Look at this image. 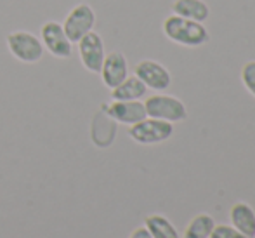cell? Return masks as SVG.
I'll use <instances>...</instances> for the list:
<instances>
[{
	"instance_id": "52a82bcc",
	"label": "cell",
	"mask_w": 255,
	"mask_h": 238,
	"mask_svg": "<svg viewBox=\"0 0 255 238\" xmlns=\"http://www.w3.org/2000/svg\"><path fill=\"white\" fill-rule=\"evenodd\" d=\"M77 44H78V56H80L82 66L87 71H91V73H99L103 66L104 56H106L101 35L92 30L85 37H82Z\"/></svg>"
},
{
	"instance_id": "30bf717a",
	"label": "cell",
	"mask_w": 255,
	"mask_h": 238,
	"mask_svg": "<svg viewBox=\"0 0 255 238\" xmlns=\"http://www.w3.org/2000/svg\"><path fill=\"white\" fill-rule=\"evenodd\" d=\"M101 80L108 89H115L118 84L128 77V63L127 57L120 50H113V52L106 54L101 66Z\"/></svg>"
},
{
	"instance_id": "3957f363",
	"label": "cell",
	"mask_w": 255,
	"mask_h": 238,
	"mask_svg": "<svg viewBox=\"0 0 255 238\" xmlns=\"http://www.w3.org/2000/svg\"><path fill=\"white\" fill-rule=\"evenodd\" d=\"M146 115L149 118H158L165 122H182L188 118V110L179 97L167 94H154L144 101Z\"/></svg>"
},
{
	"instance_id": "7c38bea8",
	"label": "cell",
	"mask_w": 255,
	"mask_h": 238,
	"mask_svg": "<svg viewBox=\"0 0 255 238\" xmlns=\"http://www.w3.org/2000/svg\"><path fill=\"white\" fill-rule=\"evenodd\" d=\"M172 10L177 16L198 23H205L210 16V7L203 0H175L172 3Z\"/></svg>"
},
{
	"instance_id": "6da1fadb",
	"label": "cell",
	"mask_w": 255,
	"mask_h": 238,
	"mask_svg": "<svg viewBox=\"0 0 255 238\" xmlns=\"http://www.w3.org/2000/svg\"><path fill=\"white\" fill-rule=\"evenodd\" d=\"M161 30L168 40L182 47H200L210 40V33L203 26V23L186 19L177 14H170L165 17Z\"/></svg>"
},
{
	"instance_id": "5b68a950",
	"label": "cell",
	"mask_w": 255,
	"mask_h": 238,
	"mask_svg": "<svg viewBox=\"0 0 255 238\" xmlns=\"http://www.w3.org/2000/svg\"><path fill=\"white\" fill-rule=\"evenodd\" d=\"M174 134V125L170 122L146 117L144 120L130 125L128 136L139 144H158L167 141Z\"/></svg>"
},
{
	"instance_id": "ac0fdd59",
	"label": "cell",
	"mask_w": 255,
	"mask_h": 238,
	"mask_svg": "<svg viewBox=\"0 0 255 238\" xmlns=\"http://www.w3.org/2000/svg\"><path fill=\"white\" fill-rule=\"evenodd\" d=\"M128 238H151V235H149L148 230H146L144 226H139V228H135L134 232L130 233Z\"/></svg>"
},
{
	"instance_id": "8992f818",
	"label": "cell",
	"mask_w": 255,
	"mask_h": 238,
	"mask_svg": "<svg viewBox=\"0 0 255 238\" xmlns=\"http://www.w3.org/2000/svg\"><path fill=\"white\" fill-rule=\"evenodd\" d=\"M40 40L44 44V49L57 59H68L73 52V44L64 33L63 24L57 21H47L42 24Z\"/></svg>"
},
{
	"instance_id": "277c9868",
	"label": "cell",
	"mask_w": 255,
	"mask_h": 238,
	"mask_svg": "<svg viewBox=\"0 0 255 238\" xmlns=\"http://www.w3.org/2000/svg\"><path fill=\"white\" fill-rule=\"evenodd\" d=\"M61 24H63L64 33L70 38L71 44H77L82 37L94 30L96 12L87 2H80L68 12V16Z\"/></svg>"
},
{
	"instance_id": "2e32d148",
	"label": "cell",
	"mask_w": 255,
	"mask_h": 238,
	"mask_svg": "<svg viewBox=\"0 0 255 238\" xmlns=\"http://www.w3.org/2000/svg\"><path fill=\"white\" fill-rule=\"evenodd\" d=\"M242 82L247 91L255 97V59L247 61L242 68Z\"/></svg>"
},
{
	"instance_id": "9c48e42d",
	"label": "cell",
	"mask_w": 255,
	"mask_h": 238,
	"mask_svg": "<svg viewBox=\"0 0 255 238\" xmlns=\"http://www.w3.org/2000/svg\"><path fill=\"white\" fill-rule=\"evenodd\" d=\"M104 113L111 118V120L118 122V124L125 125H134L137 122L144 120L146 115L144 103L141 101H113V103L104 106Z\"/></svg>"
},
{
	"instance_id": "4fadbf2b",
	"label": "cell",
	"mask_w": 255,
	"mask_h": 238,
	"mask_svg": "<svg viewBox=\"0 0 255 238\" xmlns=\"http://www.w3.org/2000/svg\"><path fill=\"white\" fill-rule=\"evenodd\" d=\"M148 87L139 80L135 75L127 77L122 84H118L115 89H111V99L113 101H137L142 96H146Z\"/></svg>"
},
{
	"instance_id": "8fae6325",
	"label": "cell",
	"mask_w": 255,
	"mask_h": 238,
	"mask_svg": "<svg viewBox=\"0 0 255 238\" xmlns=\"http://www.w3.org/2000/svg\"><path fill=\"white\" fill-rule=\"evenodd\" d=\"M229 219H231V226L238 230L242 235L247 238L255 237V212L245 202H236L229 211Z\"/></svg>"
},
{
	"instance_id": "ba28073f",
	"label": "cell",
	"mask_w": 255,
	"mask_h": 238,
	"mask_svg": "<svg viewBox=\"0 0 255 238\" xmlns=\"http://www.w3.org/2000/svg\"><path fill=\"white\" fill-rule=\"evenodd\" d=\"M134 75L151 91H165L172 82L168 70L154 59H142L135 64Z\"/></svg>"
},
{
	"instance_id": "d6986e66",
	"label": "cell",
	"mask_w": 255,
	"mask_h": 238,
	"mask_svg": "<svg viewBox=\"0 0 255 238\" xmlns=\"http://www.w3.org/2000/svg\"><path fill=\"white\" fill-rule=\"evenodd\" d=\"M254 238H255V237H254Z\"/></svg>"
},
{
	"instance_id": "7a4b0ae2",
	"label": "cell",
	"mask_w": 255,
	"mask_h": 238,
	"mask_svg": "<svg viewBox=\"0 0 255 238\" xmlns=\"http://www.w3.org/2000/svg\"><path fill=\"white\" fill-rule=\"evenodd\" d=\"M7 49L17 61L24 64H35L44 57V44L35 33L17 30L7 35Z\"/></svg>"
},
{
	"instance_id": "e0dca14e",
	"label": "cell",
	"mask_w": 255,
	"mask_h": 238,
	"mask_svg": "<svg viewBox=\"0 0 255 238\" xmlns=\"http://www.w3.org/2000/svg\"><path fill=\"white\" fill-rule=\"evenodd\" d=\"M208 238H247L231 225H215Z\"/></svg>"
},
{
	"instance_id": "9a60e30c",
	"label": "cell",
	"mask_w": 255,
	"mask_h": 238,
	"mask_svg": "<svg viewBox=\"0 0 255 238\" xmlns=\"http://www.w3.org/2000/svg\"><path fill=\"white\" fill-rule=\"evenodd\" d=\"M215 226V221L210 214H196L186 226L182 238H208Z\"/></svg>"
},
{
	"instance_id": "5bb4252c",
	"label": "cell",
	"mask_w": 255,
	"mask_h": 238,
	"mask_svg": "<svg viewBox=\"0 0 255 238\" xmlns=\"http://www.w3.org/2000/svg\"><path fill=\"white\" fill-rule=\"evenodd\" d=\"M144 228L151 238H179L177 230L161 214H151L144 219Z\"/></svg>"
}]
</instances>
